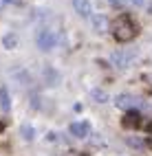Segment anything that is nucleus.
<instances>
[{"label":"nucleus","instance_id":"obj_16","mask_svg":"<svg viewBox=\"0 0 152 156\" xmlns=\"http://www.w3.org/2000/svg\"><path fill=\"white\" fill-rule=\"evenodd\" d=\"M110 2H113V5H119V2H121V0H110Z\"/></svg>","mask_w":152,"mask_h":156},{"label":"nucleus","instance_id":"obj_12","mask_svg":"<svg viewBox=\"0 0 152 156\" xmlns=\"http://www.w3.org/2000/svg\"><path fill=\"white\" fill-rule=\"evenodd\" d=\"M106 24H108V22H106V18H104V16H95V18H93V27H95L97 33H99V31H104Z\"/></svg>","mask_w":152,"mask_h":156},{"label":"nucleus","instance_id":"obj_14","mask_svg":"<svg viewBox=\"0 0 152 156\" xmlns=\"http://www.w3.org/2000/svg\"><path fill=\"white\" fill-rule=\"evenodd\" d=\"M130 2H132V5H137V7H141V5H143V0H130Z\"/></svg>","mask_w":152,"mask_h":156},{"label":"nucleus","instance_id":"obj_15","mask_svg":"<svg viewBox=\"0 0 152 156\" xmlns=\"http://www.w3.org/2000/svg\"><path fill=\"white\" fill-rule=\"evenodd\" d=\"M7 2H5V0H0V11H2V7H5Z\"/></svg>","mask_w":152,"mask_h":156},{"label":"nucleus","instance_id":"obj_8","mask_svg":"<svg viewBox=\"0 0 152 156\" xmlns=\"http://www.w3.org/2000/svg\"><path fill=\"white\" fill-rule=\"evenodd\" d=\"M90 97H93V101H95V103H106V101H108V92H106V90L95 88L93 92H90Z\"/></svg>","mask_w":152,"mask_h":156},{"label":"nucleus","instance_id":"obj_3","mask_svg":"<svg viewBox=\"0 0 152 156\" xmlns=\"http://www.w3.org/2000/svg\"><path fill=\"white\" fill-rule=\"evenodd\" d=\"M53 46H55V33H53V31H49V29L40 31V35H38V48L40 51H51Z\"/></svg>","mask_w":152,"mask_h":156},{"label":"nucleus","instance_id":"obj_6","mask_svg":"<svg viewBox=\"0 0 152 156\" xmlns=\"http://www.w3.org/2000/svg\"><path fill=\"white\" fill-rule=\"evenodd\" d=\"M73 7L82 18H90V0H73Z\"/></svg>","mask_w":152,"mask_h":156},{"label":"nucleus","instance_id":"obj_11","mask_svg":"<svg viewBox=\"0 0 152 156\" xmlns=\"http://www.w3.org/2000/svg\"><path fill=\"white\" fill-rule=\"evenodd\" d=\"M20 134H22V139H27V141H33V139H35V136H33L35 130H33L31 126H27V123H24L22 128H20Z\"/></svg>","mask_w":152,"mask_h":156},{"label":"nucleus","instance_id":"obj_4","mask_svg":"<svg viewBox=\"0 0 152 156\" xmlns=\"http://www.w3.org/2000/svg\"><path fill=\"white\" fill-rule=\"evenodd\" d=\"M71 134H73L75 139H86L88 134H90V126L86 121H75V123H71Z\"/></svg>","mask_w":152,"mask_h":156},{"label":"nucleus","instance_id":"obj_13","mask_svg":"<svg viewBox=\"0 0 152 156\" xmlns=\"http://www.w3.org/2000/svg\"><path fill=\"white\" fill-rule=\"evenodd\" d=\"M64 156H84V154H79V152H68V154H64Z\"/></svg>","mask_w":152,"mask_h":156},{"label":"nucleus","instance_id":"obj_9","mask_svg":"<svg viewBox=\"0 0 152 156\" xmlns=\"http://www.w3.org/2000/svg\"><path fill=\"white\" fill-rule=\"evenodd\" d=\"M2 46H5V48H9V51H11V48H16V46H18V35H13V33H7V35L2 37Z\"/></svg>","mask_w":152,"mask_h":156},{"label":"nucleus","instance_id":"obj_1","mask_svg":"<svg viewBox=\"0 0 152 156\" xmlns=\"http://www.w3.org/2000/svg\"><path fill=\"white\" fill-rule=\"evenodd\" d=\"M113 35H115L117 42H130L137 35V27L128 16H119L113 24Z\"/></svg>","mask_w":152,"mask_h":156},{"label":"nucleus","instance_id":"obj_7","mask_svg":"<svg viewBox=\"0 0 152 156\" xmlns=\"http://www.w3.org/2000/svg\"><path fill=\"white\" fill-rule=\"evenodd\" d=\"M0 108H2L5 112L11 110V99H9V90H7V86H0Z\"/></svg>","mask_w":152,"mask_h":156},{"label":"nucleus","instance_id":"obj_10","mask_svg":"<svg viewBox=\"0 0 152 156\" xmlns=\"http://www.w3.org/2000/svg\"><path fill=\"white\" fill-rule=\"evenodd\" d=\"M124 126H126V128H137V126H139V114H137V112H135V114L128 112L126 119H124Z\"/></svg>","mask_w":152,"mask_h":156},{"label":"nucleus","instance_id":"obj_2","mask_svg":"<svg viewBox=\"0 0 152 156\" xmlns=\"http://www.w3.org/2000/svg\"><path fill=\"white\" fill-rule=\"evenodd\" d=\"M132 59H135V53H132V51H128V53H124V51H117V53L110 55V62H113L115 68H128Z\"/></svg>","mask_w":152,"mask_h":156},{"label":"nucleus","instance_id":"obj_5","mask_svg":"<svg viewBox=\"0 0 152 156\" xmlns=\"http://www.w3.org/2000/svg\"><path fill=\"white\" fill-rule=\"evenodd\" d=\"M115 106L121 108V110H130V108H137L139 106V99H135L132 95H117Z\"/></svg>","mask_w":152,"mask_h":156}]
</instances>
